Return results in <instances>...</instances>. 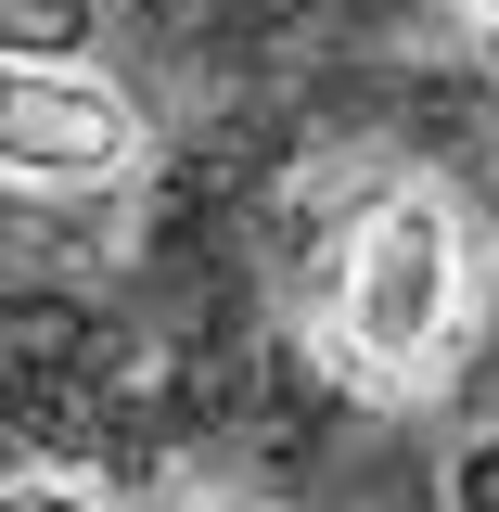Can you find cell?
<instances>
[{
  "label": "cell",
  "mask_w": 499,
  "mask_h": 512,
  "mask_svg": "<svg viewBox=\"0 0 499 512\" xmlns=\"http://www.w3.org/2000/svg\"><path fill=\"white\" fill-rule=\"evenodd\" d=\"M461 295H474V256H461V205L436 180L372 192L333 256H320V346L359 384H436L448 346H461Z\"/></svg>",
  "instance_id": "6da1fadb"
},
{
  "label": "cell",
  "mask_w": 499,
  "mask_h": 512,
  "mask_svg": "<svg viewBox=\"0 0 499 512\" xmlns=\"http://www.w3.org/2000/svg\"><path fill=\"white\" fill-rule=\"evenodd\" d=\"M128 154H141V103L90 52H0V180H116Z\"/></svg>",
  "instance_id": "7a4b0ae2"
},
{
  "label": "cell",
  "mask_w": 499,
  "mask_h": 512,
  "mask_svg": "<svg viewBox=\"0 0 499 512\" xmlns=\"http://www.w3.org/2000/svg\"><path fill=\"white\" fill-rule=\"evenodd\" d=\"M103 26V0H0V52H39V64H77Z\"/></svg>",
  "instance_id": "3957f363"
},
{
  "label": "cell",
  "mask_w": 499,
  "mask_h": 512,
  "mask_svg": "<svg viewBox=\"0 0 499 512\" xmlns=\"http://www.w3.org/2000/svg\"><path fill=\"white\" fill-rule=\"evenodd\" d=\"M448 512H499V436H474L448 461Z\"/></svg>",
  "instance_id": "277c9868"
},
{
  "label": "cell",
  "mask_w": 499,
  "mask_h": 512,
  "mask_svg": "<svg viewBox=\"0 0 499 512\" xmlns=\"http://www.w3.org/2000/svg\"><path fill=\"white\" fill-rule=\"evenodd\" d=\"M0 512H116V500H103V487H64V474H13Z\"/></svg>",
  "instance_id": "5b68a950"
},
{
  "label": "cell",
  "mask_w": 499,
  "mask_h": 512,
  "mask_svg": "<svg viewBox=\"0 0 499 512\" xmlns=\"http://www.w3.org/2000/svg\"><path fill=\"white\" fill-rule=\"evenodd\" d=\"M461 13H474V26H487V39H499V0H461Z\"/></svg>",
  "instance_id": "8992f818"
}]
</instances>
